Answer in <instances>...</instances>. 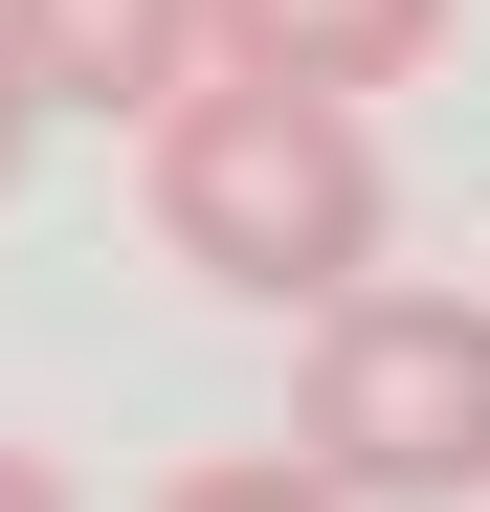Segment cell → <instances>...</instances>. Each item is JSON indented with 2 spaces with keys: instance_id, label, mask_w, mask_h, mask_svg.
I'll use <instances>...</instances> for the list:
<instances>
[{
  "instance_id": "obj_1",
  "label": "cell",
  "mask_w": 490,
  "mask_h": 512,
  "mask_svg": "<svg viewBox=\"0 0 490 512\" xmlns=\"http://www.w3.org/2000/svg\"><path fill=\"white\" fill-rule=\"evenodd\" d=\"M134 134H156V245H179L201 290L312 312V290L379 268V134H357V90H290V67H223L201 45Z\"/></svg>"
},
{
  "instance_id": "obj_2",
  "label": "cell",
  "mask_w": 490,
  "mask_h": 512,
  "mask_svg": "<svg viewBox=\"0 0 490 512\" xmlns=\"http://www.w3.org/2000/svg\"><path fill=\"white\" fill-rule=\"evenodd\" d=\"M290 468H335L357 512H468L490 490V312L468 290H312Z\"/></svg>"
},
{
  "instance_id": "obj_3",
  "label": "cell",
  "mask_w": 490,
  "mask_h": 512,
  "mask_svg": "<svg viewBox=\"0 0 490 512\" xmlns=\"http://www.w3.org/2000/svg\"><path fill=\"white\" fill-rule=\"evenodd\" d=\"M0 45H23L45 112H156L201 67V0H0Z\"/></svg>"
},
{
  "instance_id": "obj_4",
  "label": "cell",
  "mask_w": 490,
  "mask_h": 512,
  "mask_svg": "<svg viewBox=\"0 0 490 512\" xmlns=\"http://www.w3.org/2000/svg\"><path fill=\"white\" fill-rule=\"evenodd\" d=\"M223 67H290V90H401L446 45V0H201Z\"/></svg>"
},
{
  "instance_id": "obj_5",
  "label": "cell",
  "mask_w": 490,
  "mask_h": 512,
  "mask_svg": "<svg viewBox=\"0 0 490 512\" xmlns=\"http://www.w3.org/2000/svg\"><path fill=\"white\" fill-rule=\"evenodd\" d=\"M156 512H357V490H335V468H290V446H223V468H179Z\"/></svg>"
},
{
  "instance_id": "obj_6",
  "label": "cell",
  "mask_w": 490,
  "mask_h": 512,
  "mask_svg": "<svg viewBox=\"0 0 490 512\" xmlns=\"http://www.w3.org/2000/svg\"><path fill=\"white\" fill-rule=\"evenodd\" d=\"M23 156H45V90H23V45H0V179H23Z\"/></svg>"
},
{
  "instance_id": "obj_7",
  "label": "cell",
  "mask_w": 490,
  "mask_h": 512,
  "mask_svg": "<svg viewBox=\"0 0 490 512\" xmlns=\"http://www.w3.org/2000/svg\"><path fill=\"white\" fill-rule=\"evenodd\" d=\"M0 512H67V468H45V446H0Z\"/></svg>"
}]
</instances>
